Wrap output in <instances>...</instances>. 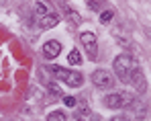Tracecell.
<instances>
[{"mask_svg": "<svg viewBox=\"0 0 151 121\" xmlns=\"http://www.w3.org/2000/svg\"><path fill=\"white\" fill-rule=\"evenodd\" d=\"M129 109H133V113H135V117L137 119H145V115H147V105L141 101V98H133V103H131V107Z\"/></svg>", "mask_w": 151, "mask_h": 121, "instance_id": "8", "label": "cell"}, {"mask_svg": "<svg viewBox=\"0 0 151 121\" xmlns=\"http://www.w3.org/2000/svg\"><path fill=\"white\" fill-rule=\"evenodd\" d=\"M57 21H59V19H57V15L53 12V15H49V17H45V19H41L39 23H41V27H43V29H53V27L57 25Z\"/></svg>", "mask_w": 151, "mask_h": 121, "instance_id": "10", "label": "cell"}, {"mask_svg": "<svg viewBox=\"0 0 151 121\" xmlns=\"http://www.w3.org/2000/svg\"><path fill=\"white\" fill-rule=\"evenodd\" d=\"M63 103H65L68 107H74V105H76V98L74 97H63Z\"/></svg>", "mask_w": 151, "mask_h": 121, "instance_id": "15", "label": "cell"}, {"mask_svg": "<svg viewBox=\"0 0 151 121\" xmlns=\"http://www.w3.org/2000/svg\"><path fill=\"white\" fill-rule=\"evenodd\" d=\"M51 72L55 74V78H59L61 82H65L68 86H82L84 84V76L80 72H76V70H65V68H61V66H53L51 68Z\"/></svg>", "mask_w": 151, "mask_h": 121, "instance_id": "2", "label": "cell"}, {"mask_svg": "<svg viewBox=\"0 0 151 121\" xmlns=\"http://www.w3.org/2000/svg\"><path fill=\"white\" fill-rule=\"evenodd\" d=\"M112 17H114V12H112V10H104V12L100 15V21H102L104 25H106L108 21H110V19H112Z\"/></svg>", "mask_w": 151, "mask_h": 121, "instance_id": "14", "label": "cell"}, {"mask_svg": "<svg viewBox=\"0 0 151 121\" xmlns=\"http://www.w3.org/2000/svg\"><path fill=\"white\" fill-rule=\"evenodd\" d=\"M106 4V0H88V8H92V10H102V6Z\"/></svg>", "mask_w": 151, "mask_h": 121, "instance_id": "12", "label": "cell"}, {"mask_svg": "<svg viewBox=\"0 0 151 121\" xmlns=\"http://www.w3.org/2000/svg\"><path fill=\"white\" fill-rule=\"evenodd\" d=\"M110 121H131V119H129V115H116V117H112Z\"/></svg>", "mask_w": 151, "mask_h": 121, "instance_id": "16", "label": "cell"}, {"mask_svg": "<svg viewBox=\"0 0 151 121\" xmlns=\"http://www.w3.org/2000/svg\"><path fill=\"white\" fill-rule=\"evenodd\" d=\"M80 41H82V45L86 47V51L94 58L96 55V47H98V39H96V35L94 33H90V31H86V33H82L80 35Z\"/></svg>", "mask_w": 151, "mask_h": 121, "instance_id": "5", "label": "cell"}, {"mask_svg": "<svg viewBox=\"0 0 151 121\" xmlns=\"http://www.w3.org/2000/svg\"><path fill=\"white\" fill-rule=\"evenodd\" d=\"M59 51H61V43H59V41H55V39H51V41H47V43L43 45V55H45V58H49V60L57 58V55H59Z\"/></svg>", "mask_w": 151, "mask_h": 121, "instance_id": "7", "label": "cell"}, {"mask_svg": "<svg viewBox=\"0 0 151 121\" xmlns=\"http://www.w3.org/2000/svg\"><path fill=\"white\" fill-rule=\"evenodd\" d=\"M92 82H94V86H98V88H112L114 78H112V74L106 72V70H94V72H92Z\"/></svg>", "mask_w": 151, "mask_h": 121, "instance_id": "4", "label": "cell"}, {"mask_svg": "<svg viewBox=\"0 0 151 121\" xmlns=\"http://www.w3.org/2000/svg\"><path fill=\"white\" fill-rule=\"evenodd\" d=\"M76 121H84V119H76Z\"/></svg>", "mask_w": 151, "mask_h": 121, "instance_id": "17", "label": "cell"}, {"mask_svg": "<svg viewBox=\"0 0 151 121\" xmlns=\"http://www.w3.org/2000/svg\"><path fill=\"white\" fill-rule=\"evenodd\" d=\"M59 4H61V8H63V15H65V19H68V21H72L74 25H80V23H82V17L76 12V10L72 8V6H70V4H65V2H59Z\"/></svg>", "mask_w": 151, "mask_h": 121, "instance_id": "9", "label": "cell"}, {"mask_svg": "<svg viewBox=\"0 0 151 121\" xmlns=\"http://www.w3.org/2000/svg\"><path fill=\"white\" fill-rule=\"evenodd\" d=\"M114 74L119 76L121 82H125V84H133L135 78L141 74V70H139V64H137V60H135L133 55H129V53H121V55L114 60Z\"/></svg>", "mask_w": 151, "mask_h": 121, "instance_id": "1", "label": "cell"}, {"mask_svg": "<svg viewBox=\"0 0 151 121\" xmlns=\"http://www.w3.org/2000/svg\"><path fill=\"white\" fill-rule=\"evenodd\" d=\"M133 98L135 97L131 93H125V90L112 93V95H106L104 97V107H108V109H127V107H131Z\"/></svg>", "mask_w": 151, "mask_h": 121, "instance_id": "3", "label": "cell"}, {"mask_svg": "<svg viewBox=\"0 0 151 121\" xmlns=\"http://www.w3.org/2000/svg\"><path fill=\"white\" fill-rule=\"evenodd\" d=\"M47 121H65V113L63 111H53L47 115Z\"/></svg>", "mask_w": 151, "mask_h": 121, "instance_id": "13", "label": "cell"}, {"mask_svg": "<svg viewBox=\"0 0 151 121\" xmlns=\"http://www.w3.org/2000/svg\"><path fill=\"white\" fill-rule=\"evenodd\" d=\"M68 62H70L72 66H78V64H82V55H80V51H78V49H72V51H70V58H68Z\"/></svg>", "mask_w": 151, "mask_h": 121, "instance_id": "11", "label": "cell"}, {"mask_svg": "<svg viewBox=\"0 0 151 121\" xmlns=\"http://www.w3.org/2000/svg\"><path fill=\"white\" fill-rule=\"evenodd\" d=\"M35 15H37L39 21L45 19V17H49V15H53V8H51L49 0H37L35 2Z\"/></svg>", "mask_w": 151, "mask_h": 121, "instance_id": "6", "label": "cell"}]
</instances>
